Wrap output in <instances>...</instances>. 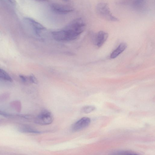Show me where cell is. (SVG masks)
<instances>
[{"label": "cell", "instance_id": "6da1fadb", "mask_svg": "<svg viewBox=\"0 0 155 155\" xmlns=\"http://www.w3.org/2000/svg\"><path fill=\"white\" fill-rule=\"evenodd\" d=\"M85 24L81 18L73 20L62 29L52 32L53 38L58 41L76 39L84 31Z\"/></svg>", "mask_w": 155, "mask_h": 155}, {"label": "cell", "instance_id": "7a4b0ae2", "mask_svg": "<svg viewBox=\"0 0 155 155\" xmlns=\"http://www.w3.org/2000/svg\"><path fill=\"white\" fill-rule=\"evenodd\" d=\"M96 11L100 17L106 20L112 21H119V19L112 14L108 5L106 3H98L96 7Z\"/></svg>", "mask_w": 155, "mask_h": 155}, {"label": "cell", "instance_id": "3957f363", "mask_svg": "<svg viewBox=\"0 0 155 155\" xmlns=\"http://www.w3.org/2000/svg\"><path fill=\"white\" fill-rule=\"evenodd\" d=\"M54 117L52 113L47 110L42 111L35 117L34 121L36 124L40 125H47L51 124Z\"/></svg>", "mask_w": 155, "mask_h": 155}, {"label": "cell", "instance_id": "277c9868", "mask_svg": "<svg viewBox=\"0 0 155 155\" xmlns=\"http://www.w3.org/2000/svg\"><path fill=\"white\" fill-rule=\"evenodd\" d=\"M53 11L59 14H66L74 11V8L70 6L59 3H53L51 5Z\"/></svg>", "mask_w": 155, "mask_h": 155}, {"label": "cell", "instance_id": "5b68a950", "mask_svg": "<svg viewBox=\"0 0 155 155\" xmlns=\"http://www.w3.org/2000/svg\"><path fill=\"white\" fill-rule=\"evenodd\" d=\"M90 122L91 119L89 117H82L73 124L72 130L74 132L80 131L88 126Z\"/></svg>", "mask_w": 155, "mask_h": 155}, {"label": "cell", "instance_id": "8992f818", "mask_svg": "<svg viewBox=\"0 0 155 155\" xmlns=\"http://www.w3.org/2000/svg\"><path fill=\"white\" fill-rule=\"evenodd\" d=\"M23 20L25 22L28 24L32 27L37 35H39L41 31L45 29V28L42 25L32 18L25 17Z\"/></svg>", "mask_w": 155, "mask_h": 155}, {"label": "cell", "instance_id": "52a82bcc", "mask_svg": "<svg viewBox=\"0 0 155 155\" xmlns=\"http://www.w3.org/2000/svg\"><path fill=\"white\" fill-rule=\"evenodd\" d=\"M108 37V34L103 31H99L96 35L94 42L98 47H101L105 42Z\"/></svg>", "mask_w": 155, "mask_h": 155}, {"label": "cell", "instance_id": "ba28073f", "mask_svg": "<svg viewBox=\"0 0 155 155\" xmlns=\"http://www.w3.org/2000/svg\"><path fill=\"white\" fill-rule=\"evenodd\" d=\"M127 47V45L126 43L124 42L121 43L111 54L110 58L111 59L116 58L125 50Z\"/></svg>", "mask_w": 155, "mask_h": 155}, {"label": "cell", "instance_id": "9c48e42d", "mask_svg": "<svg viewBox=\"0 0 155 155\" xmlns=\"http://www.w3.org/2000/svg\"><path fill=\"white\" fill-rule=\"evenodd\" d=\"M18 129L19 131L23 133L40 134L42 133L41 131L37 130L33 127L26 125H21L18 127Z\"/></svg>", "mask_w": 155, "mask_h": 155}, {"label": "cell", "instance_id": "30bf717a", "mask_svg": "<svg viewBox=\"0 0 155 155\" xmlns=\"http://www.w3.org/2000/svg\"><path fill=\"white\" fill-rule=\"evenodd\" d=\"M0 79L10 82L12 80L10 76L4 70L0 69Z\"/></svg>", "mask_w": 155, "mask_h": 155}, {"label": "cell", "instance_id": "8fae6325", "mask_svg": "<svg viewBox=\"0 0 155 155\" xmlns=\"http://www.w3.org/2000/svg\"><path fill=\"white\" fill-rule=\"evenodd\" d=\"M10 105L13 109L18 112H20L21 109V102L18 101L11 102Z\"/></svg>", "mask_w": 155, "mask_h": 155}, {"label": "cell", "instance_id": "7c38bea8", "mask_svg": "<svg viewBox=\"0 0 155 155\" xmlns=\"http://www.w3.org/2000/svg\"><path fill=\"white\" fill-rule=\"evenodd\" d=\"M95 109V106L93 105H88L84 106L82 109V111L85 114H88L93 111Z\"/></svg>", "mask_w": 155, "mask_h": 155}, {"label": "cell", "instance_id": "4fadbf2b", "mask_svg": "<svg viewBox=\"0 0 155 155\" xmlns=\"http://www.w3.org/2000/svg\"><path fill=\"white\" fill-rule=\"evenodd\" d=\"M145 0H134L133 2L134 7L136 8H140L144 4Z\"/></svg>", "mask_w": 155, "mask_h": 155}, {"label": "cell", "instance_id": "5bb4252c", "mask_svg": "<svg viewBox=\"0 0 155 155\" xmlns=\"http://www.w3.org/2000/svg\"><path fill=\"white\" fill-rule=\"evenodd\" d=\"M114 153H114V154H137L136 153H135L132 152V151H130L128 150H125V151H118Z\"/></svg>", "mask_w": 155, "mask_h": 155}, {"label": "cell", "instance_id": "9a60e30c", "mask_svg": "<svg viewBox=\"0 0 155 155\" xmlns=\"http://www.w3.org/2000/svg\"><path fill=\"white\" fill-rule=\"evenodd\" d=\"M28 78L30 82L35 84L38 83L37 79L33 74H31L29 76Z\"/></svg>", "mask_w": 155, "mask_h": 155}, {"label": "cell", "instance_id": "2e32d148", "mask_svg": "<svg viewBox=\"0 0 155 155\" xmlns=\"http://www.w3.org/2000/svg\"><path fill=\"white\" fill-rule=\"evenodd\" d=\"M9 95L8 94H4L0 95V101L6 100L9 97Z\"/></svg>", "mask_w": 155, "mask_h": 155}, {"label": "cell", "instance_id": "e0dca14e", "mask_svg": "<svg viewBox=\"0 0 155 155\" xmlns=\"http://www.w3.org/2000/svg\"><path fill=\"white\" fill-rule=\"evenodd\" d=\"M19 76L21 81L24 83H26L28 82V81H29L28 78L25 75H20Z\"/></svg>", "mask_w": 155, "mask_h": 155}, {"label": "cell", "instance_id": "ac0fdd59", "mask_svg": "<svg viewBox=\"0 0 155 155\" xmlns=\"http://www.w3.org/2000/svg\"><path fill=\"white\" fill-rule=\"evenodd\" d=\"M11 4L13 5H15L16 4V2L15 0H6Z\"/></svg>", "mask_w": 155, "mask_h": 155}, {"label": "cell", "instance_id": "d6986e66", "mask_svg": "<svg viewBox=\"0 0 155 155\" xmlns=\"http://www.w3.org/2000/svg\"><path fill=\"white\" fill-rule=\"evenodd\" d=\"M39 0L42 1H47L48 0Z\"/></svg>", "mask_w": 155, "mask_h": 155}, {"label": "cell", "instance_id": "ffe728a7", "mask_svg": "<svg viewBox=\"0 0 155 155\" xmlns=\"http://www.w3.org/2000/svg\"><path fill=\"white\" fill-rule=\"evenodd\" d=\"M2 112L0 111V114H2Z\"/></svg>", "mask_w": 155, "mask_h": 155}, {"label": "cell", "instance_id": "44dd1931", "mask_svg": "<svg viewBox=\"0 0 155 155\" xmlns=\"http://www.w3.org/2000/svg\"><path fill=\"white\" fill-rule=\"evenodd\" d=\"M63 0L64 1H66V2L68 1V0Z\"/></svg>", "mask_w": 155, "mask_h": 155}]
</instances>
